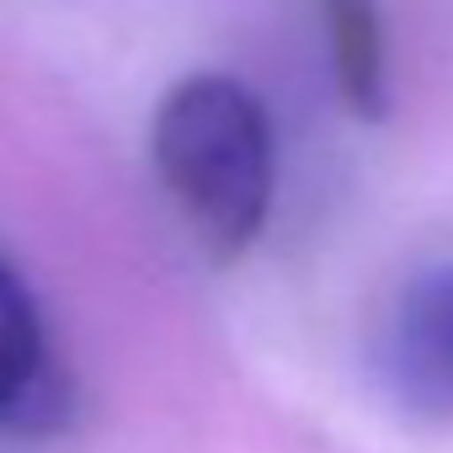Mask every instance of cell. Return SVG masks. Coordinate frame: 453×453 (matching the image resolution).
Wrapping results in <instances>:
<instances>
[{
	"mask_svg": "<svg viewBox=\"0 0 453 453\" xmlns=\"http://www.w3.org/2000/svg\"><path fill=\"white\" fill-rule=\"evenodd\" d=\"M155 171L187 230L235 262L273 208V123L235 75H187L150 128Z\"/></svg>",
	"mask_w": 453,
	"mask_h": 453,
	"instance_id": "6da1fadb",
	"label": "cell"
},
{
	"mask_svg": "<svg viewBox=\"0 0 453 453\" xmlns=\"http://www.w3.org/2000/svg\"><path fill=\"white\" fill-rule=\"evenodd\" d=\"M379 368L411 411L453 416V267H432L400 288L384 320Z\"/></svg>",
	"mask_w": 453,
	"mask_h": 453,
	"instance_id": "7a4b0ae2",
	"label": "cell"
},
{
	"mask_svg": "<svg viewBox=\"0 0 453 453\" xmlns=\"http://www.w3.org/2000/svg\"><path fill=\"white\" fill-rule=\"evenodd\" d=\"M59 411V368L22 273L0 257V426H38Z\"/></svg>",
	"mask_w": 453,
	"mask_h": 453,
	"instance_id": "3957f363",
	"label": "cell"
},
{
	"mask_svg": "<svg viewBox=\"0 0 453 453\" xmlns=\"http://www.w3.org/2000/svg\"><path fill=\"white\" fill-rule=\"evenodd\" d=\"M326 33L336 59V86L357 118H379L389 107V70H384V22L379 0H326Z\"/></svg>",
	"mask_w": 453,
	"mask_h": 453,
	"instance_id": "277c9868",
	"label": "cell"
}]
</instances>
